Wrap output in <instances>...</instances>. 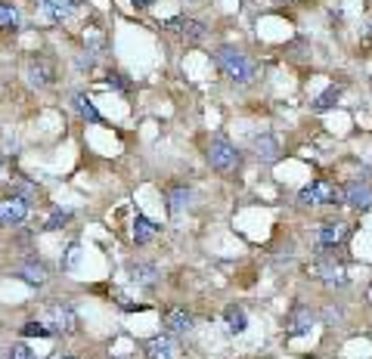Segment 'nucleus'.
I'll list each match as a JSON object with an SVG mask.
<instances>
[{
    "label": "nucleus",
    "mask_w": 372,
    "mask_h": 359,
    "mask_svg": "<svg viewBox=\"0 0 372 359\" xmlns=\"http://www.w3.org/2000/svg\"><path fill=\"white\" fill-rule=\"evenodd\" d=\"M217 65L233 84H251L254 80V65L245 53H239L236 47H220L217 50Z\"/></svg>",
    "instance_id": "nucleus-1"
},
{
    "label": "nucleus",
    "mask_w": 372,
    "mask_h": 359,
    "mask_svg": "<svg viewBox=\"0 0 372 359\" xmlns=\"http://www.w3.org/2000/svg\"><path fill=\"white\" fill-rule=\"evenodd\" d=\"M208 161L214 171L220 173H229L239 167V152H236V146L227 140V136H214V140L208 142Z\"/></svg>",
    "instance_id": "nucleus-2"
},
{
    "label": "nucleus",
    "mask_w": 372,
    "mask_h": 359,
    "mask_svg": "<svg viewBox=\"0 0 372 359\" xmlns=\"http://www.w3.org/2000/svg\"><path fill=\"white\" fill-rule=\"evenodd\" d=\"M298 198H301L304 204H341V202H344L338 186L326 183V180H313L310 186H304Z\"/></svg>",
    "instance_id": "nucleus-3"
},
{
    "label": "nucleus",
    "mask_w": 372,
    "mask_h": 359,
    "mask_svg": "<svg viewBox=\"0 0 372 359\" xmlns=\"http://www.w3.org/2000/svg\"><path fill=\"white\" fill-rule=\"evenodd\" d=\"M43 325L50 328V334H53V331L72 334V331H78V316H74L72 307H62V303H56V307L47 309V316H43Z\"/></svg>",
    "instance_id": "nucleus-4"
},
{
    "label": "nucleus",
    "mask_w": 372,
    "mask_h": 359,
    "mask_svg": "<svg viewBox=\"0 0 372 359\" xmlns=\"http://www.w3.org/2000/svg\"><path fill=\"white\" fill-rule=\"evenodd\" d=\"M25 217H28V202L22 195L0 198V226H19Z\"/></svg>",
    "instance_id": "nucleus-5"
},
{
    "label": "nucleus",
    "mask_w": 372,
    "mask_h": 359,
    "mask_svg": "<svg viewBox=\"0 0 372 359\" xmlns=\"http://www.w3.org/2000/svg\"><path fill=\"white\" fill-rule=\"evenodd\" d=\"M341 198H344L351 208H357V210H369L372 208V186L353 180V183H347L344 189H341Z\"/></svg>",
    "instance_id": "nucleus-6"
},
{
    "label": "nucleus",
    "mask_w": 372,
    "mask_h": 359,
    "mask_svg": "<svg viewBox=\"0 0 372 359\" xmlns=\"http://www.w3.org/2000/svg\"><path fill=\"white\" fill-rule=\"evenodd\" d=\"M167 28L171 31H177L180 37H183L186 43H198V41H205V34H208V31H205V25L198 22V19H171V22H167Z\"/></svg>",
    "instance_id": "nucleus-7"
},
{
    "label": "nucleus",
    "mask_w": 372,
    "mask_h": 359,
    "mask_svg": "<svg viewBox=\"0 0 372 359\" xmlns=\"http://www.w3.org/2000/svg\"><path fill=\"white\" fill-rule=\"evenodd\" d=\"M165 325H167V331H174V334H186V331H192V325H196V316H192L186 307H171L165 313Z\"/></svg>",
    "instance_id": "nucleus-8"
},
{
    "label": "nucleus",
    "mask_w": 372,
    "mask_h": 359,
    "mask_svg": "<svg viewBox=\"0 0 372 359\" xmlns=\"http://www.w3.org/2000/svg\"><path fill=\"white\" fill-rule=\"evenodd\" d=\"M146 356L149 359H177V344L167 334H158V338L146 340Z\"/></svg>",
    "instance_id": "nucleus-9"
},
{
    "label": "nucleus",
    "mask_w": 372,
    "mask_h": 359,
    "mask_svg": "<svg viewBox=\"0 0 372 359\" xmlns=\"http://www.w3.org/2000/svg\"><path fill=\"white\" fill-rule=\"evenodd\" d=\"M347 235V223H322L320 226V245L322 248H338Z\"/></svg>",
    "instance_id": "nucleus-10"
},
{
    "label": "nucleus",
    "mask_w": 372,
    "mask_h": 359,
    "mask_svg": "<svg viewBox=\"0 0 372 359\" xmlns=\"http://www.w3.org/2000/svg\"><path fill=\"white\" fill-rule=\"evenodd\" d=\"M223 319H227V328L233 334H242L248 328V316H245V309H242L239 303H229V307L223 309Z\"/></svg>",
    "instance_id": "nucleus-11"
},
{
    "label": "nucleus",
    "mask_w": 372,
    "mask_h": 359,
    "mask_svg": "<svg viewBox=\"0 0 372 359\" xmlns=\"http://www.w3.org/2000/svg\"><path fill=\"white\" fill-rule=\"evenodd\" d=\"M254 152H258L260 161H276L279 158V142L273 140L270 133H260V136H254Z\"/></svg>",
    "instance_id": "nucleus-12"
},
{
    "label": "nucleus",
    "mask_w": 372,
    "mask_h": 359,
    "mask_svg": "<svg viewBox=\"0 0 372 359\" xmlns=\"http://www.w3.org/2000/svg\"><path fill=\"white\" fill-rule=\"evenodd\" d=\"M155 235H158V226H155L149 217L136 214V220H134V241L136 245H146V241H152Z\"/></svg>",
    "instance_id": "nucleus-13"
},
{
    "label": "nucleus",
    "mask_w": 372,
    "mask_h": 359,
    "mask_svg": "<svg viewBox=\"0 0 372 359\" xmlns=\"http://www.w3.org/2000/svg\"><path fill=\"white\" fill-rule=\"evenodd\" d=\"M74 6H78V0H47L43 10H47V16L53 19V22H62V19L72 16Z\"/></svg>",
    "instance_id": "nucleus-14"
},
{
    "label": "nucleus",
    "mask_w": 372,
    "mask_h": 359,
    "mask_svg": "<svg viewBox=\"0 0 372 359\" xmlns=\"http://www.w3.org/2000/svg\"><path fill=\"white\" fill-rule=\"evenodd\" d=\"M72 102H74V109H78V115L84 118V121H90V124H103V115H99L96 105H93L90 99L84 96V93H74Z\"/></svg>",
    "instance_id": "nucleus-15"
},
{
    "label": "nucleus",
    "mask_w": 372,
    "mask_h": 359,
    "mask_svg": "<svg viewBox=\"0 0 372 359\" xmlns=\"http://www.w3.org/2000/svg\"><path fill=\"white\" fill-rule=\"evenodd\" d=\"M310 325H313V316H310V309L298 307L295 313H291V328H289V334H291V338H301V334L310 331Z\"/></svg>",
    "instance_id": "nucleus-16"
},
{
    "label": "nucleus",
    "mask_w": 372,
    "mask_h": 359,
    "mask_svg": "<svg viewBox=\"0 0 372 359\" xmlns=\"http://www.w3.org/2000/svg\"><path fill=\"white\" fill-rule=\"evenodd\" d=\"M19 279H22V282H28V285H43V282H47V266L31 260V263L19 266Z\"/></svg>",
    "instance_id": "nucleus-17"
},
{
    "label": "nucleus",
    "mask_w": 372,
    "mask_h": 359,
    "mask_svg": "<svg viewBox=\"0 0 372 359\" xmlns=\"http://www.w3.org/2000/svg\"><path fill=\"white\" fill-rule=\"evenodd\" d=\"M130 272H134L130 279H134L136 285H143V288H152V285L158 282V270H155L152 263H136Z\"/></svg>",
    "instance_id": "nucleus-18"
},
{
    "label": "nucleus",
    "mask_w": 372,
    "mask_h": 359,
    "mask_svg": "<svg viewBox=\"0 0 372 359\" xmlns=\"http://www.w3.org/2000/svg\"><path fill=\"white\" fill-rule=\"evenodd\" d=\"M186 204H189V189L186 186H171L167 189V208H171V214H180Z\"/></svg>",
    "instance_id": "nucleus-19"
},
{
    "label": "nucleus",
    "mask_w": 372,
    "mask_h": 359,
    "mask_svg": "<svg viewBox=\"0 0 372 359\" xmlns=\"http://www.w3.org/2000/svg\"><path fill=\"white\" fill-rule=\"evenodd\" d=\"M50 78H53V72H50V65H43V62H31L28 65V80L34 87H43L50 84Z\"/></svg>",
    "instance_id": "nucleus-20"
},
{
    "label": "nucleus",
    "mask_w": 372,
    "mask_h": 359,
    "mask_svg": "<svg viewBox=\"0 0 372 359\" xmlns=\"http://www.w3.org/2000/svg\"><path fill=\"white\" fill-rule=\"evenodd\" d=\"M320 272H322V282H326V285H344L347 282L344 270L335 266V263H320Z\"/></svg>",
    "instance_id": "nucleus-21"
},
{
    "label": "nucleus",
    "mask_w": 372,
    "mask_h": 359,
    "mask_svg": "<svg viewBox=\"0 0 372 359\" xmlns=\"http://www.w3.org/2000/svg\"><path fill=\"white\" fill-rule=\"evenodd\" d=\"M338 99H341V87H329L326 93H320V96H316L313 109H316V111H326V109H332Z\"/></svg>",
    "instance_id": "nucleus-22"
},
{
    "label": "nucleus",
    "mask_w": 372,
    "mask_h": 359,
    "mask_svg": "<svg viewBox=\"0 0 372 359\" xmlns=\"http://www.w3.org/2000/svg\"><path fill=\"white\" fill-rule=\"evenodd\" d=\"M19 16H16V6L12 3H0V28H16Z\"/></svg>",
    "instance_id": "nucleus-23"
},
{
    "label": "nucleus",
    "mask_w": 372,
    "mask_h": 359,
    "mask_svg": "<svg viewBox=\"0 0 372 359\" xmlns=\"http://www.w3.org/2000/svg\"><path fill=\"white\" fill-rule=\"evenodd\" d=\"M68 220H72V214H68V210H53V214H50V220L43 223V229H50V232H53V229H62V226H65Z\"/></svg>",
    "instance_id": "nucleus-24"
},
{
    "label": "nucleus",
    "mask_w": 372,
    "mask_h": 359,
    "mask_svg": "<svg viewBox=\"0 0 372 359\" xmlns=\"http://www.w3.org/2000/svg\"><path fill=\"white\" fill-rule=\"evenodd\" d=\"M22 334H25V338H47L50 328L43 325V322H25V325H22Z\"/></svg>",
    "instance_id": "nucleus-25"
},
{
    "label": "nucleus",
    "mask_w": 372,
    "mask_h": 359,
    "mask_svg": "<svg viewBox=\"0 0 372 359\" xmlns=\"http://www.w3.org/2000/svg\"><path fill=\"white\" fill-rule=\"evenodd\" d=\"M10 359H34V353L28 350L25 344H12V350H10Z\"/></svg>",
    "instance_id": "nucleus-26"
},
{
    "label": "nucleus",
    "mask_w": 372,
    "mask_h": 359,
    "mask_svg": "<svg viewBox=\"0 0 372 359\" xmlns=\"http://www.w3.org/2000/svg\"><path fill=\"white\" fill-rule=\"evenodd\" d=\"M109 84H112V87H118L121 93H130V84L121 78V74H109Z\"/></svg>",
    "instance_id": "nucleus-27"
},
{
    "label": "nucleus",
    "mask_w": 372,
    "mask_h": 359,
    "mask_svg": "<svg viewBox=\"0 0 372 359\" xmlns=\"http://www.w3.org/2000/svg\"><path fill=\"white\" fill-rule=\"evenodd\" d=\"M134 6H140V10H146V6H152V3H158V0H130Z\"/></svg>",
    "instance_id": "nucleus-28"
},
{
    "label": "nucleus",
    "mask_w": 372,
    "mask_h": 359,
    "mask_svg": "<svg viewBox=\"0 0 372 359\" xmlns=\"http://www.w3.org/2000/svg\"><path fill=\"white\" fill-rule=\"evenodd\" d=\"M0 167H3V164H0Z\"/></svg>",
    "instance_id": "nucleus-29"
}]
</instances>
